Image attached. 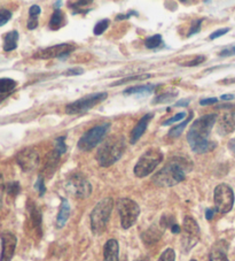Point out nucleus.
I'll list each match as a JSON object with an SVG mask.
<instances>
[{
	"instance_id": "obj_54",
	"label": "nucleus",
	"mask_w": 235,
	"mask_h": 261,
	"mask_svg": "<svg viewBox=\"0 0 235 261\" xmlns=\"http://www.w3.org/2000/svg\"><path fill=\"white\" fill-rule=\"evenodd\" d=\"M134 261H146V260H144L143 258H139V259H137V260H134Z\"/></svg>"
},
{
	"instance_id": "obj_37",
	"label": "nucleus",
	"mask_w": 235,
	"mask_h": 261,
	"mask_svg": "<svg viewBox=\"0 0 235 261\" xmlns=\"http://www.w3.org/2000/svg\"><path fill=\"white\" fill-rule=\"evenodd\" d=\"M54 146H55V150L60 153L62 155L63 153H66L67 151V146H66V136H61L57 137L55 139V143H54Z\"/></svg>"
},
{
	"instance_id": "obj_43",
	"label": "nucleus",
	"mask_w": 235,
	"mask_h": 261,
	"mask_svg": "<svg viewBox=\"0 0 235 261\" xmlns=\"http://www.w3.org/2000/svg\"><path fill=\"white\" fill-rule=\"evenodd\" d=\"M82 74H84V69L79 68V67H77V68H70L68 69L66 73H63V75L66 76H75V75H82Z\"/></svg>"
},
{
	"instance_id": "obj_38",
	"label": "nucleus",
	"mask_w": 235,
	"mask_h": 261,
	"mask_svg": "<svg viewBox=\"0 0 235 261\" xmlns=\"http://www.w3.org/2000/svg\"><path fill=\"white\" fill-rule=\"evenodd\" d=\"M159 261H175V252L173 249H166L163 253L161 254Z\"/></svg>"
},
{
	"instance_id": "obj_18",
	"label": "nucleus",
	"mask_w": 235,
	"mask_h": 261,
	"mask_svg": "<svg viewBox=\"0 0 235 261\" xmlns=\"http://www.w3.org/2000/svg\"><path fill=\"white\" fill-rule=\"evenodd\" d=\"M103 261H120V245L114 238L108 240L103 246Z\"/></svg>"
},
{
	"instance_id": "obj_16",
	"label": "nucleus",
	"mask_w": 235,
	"mask_h": 261,
	"mask_svg": "<svg viewBox=\"0 0 235 261\" xmlns=\"http://www.w3.org/2000/svg\"><path fill=\"white\" fill-rule=\"evenodd\" d=\"M153 119V113H148L146 115H143L141 119L138 121V123L134 125V128L132 129L130 135V144H135L140 138L142 137V135L144 134V132L147 130V127L149 122H151Z\"/></svg>"
},
{
	"instance_id": "obj_53",
	"label": "nucleus",
	"mask_w": 235,
	"mask_h": 261,
	"mask_svg": "<svg viewBox=\"0 0 235 261\" xmlns=\"http://www.w3.org/2000/svg\"><path fill=\"white\" fill-rule=\"evenodd\" d=\"M61 2H56L55 4H54V7H56V10H58V7H60V5H61Z\"/></svg>"
},
{
	"instance_id": "obj_15",
	"label": "nucleus",
	"mask_w": 235,
	"mask_h": 261,
	"mask_svg": "<svg viewBox=\"0 0 235 261\" xmlns=\"http://www.w3.org/2000/svg\"><path fill=\"white\" fill-rule=\"evenodd\" d=\"M17 238L10 231L2 233V258L0 261H11L15 253Z\"/></svg>"
},
{
	"instance_id": "obj_30",
	"label": "nucleus",
	"mask_w": 235,
	"mask_h": 261,
	"mask_svg": "<svg viewBox=\"0 0 235 261\" xmlns=\"http://www.w3.org/2000/svg\"><path fill=\"white\" fill-rule=\"evenodd\" d=\"M178 96V92H165L162 93L160 96H157L155 99L153 100V103H164V102H170L175 99V97Z\"/></svg>"
},
{
	"instance_id": "obj_39",
	"label": "nucleus",
	"mask_w": 235,
	"mask_h": 261,
	"mask_svg": "<svg viewBox=\"0 0 235 261\" xmlns=\"http://www.w3.org/2000/svg\"><path fill=\"white\" fill-rule=\"evenodd\" d=\"M35 189L39 192L40 197H43L45 195V192H46V187H45V181L42 175H40V176L37 178V181H36Z\"/></svg>"
},
{
	"instance_id": "obj_23",
	"label": "nucleus",
	"mask_w": 235,
	"mask_h": 261,
	"mask_svg": "<svg viewBox=\"0 0 235 261\" xmlns=\"http://www.w3.org/2000/svg\"><path fill=\"white\" fill-rule=\"evenodd\" d=\"M155 85L154 84H146V85H139V87H131L129 89L124 90V94H137V96H149L154 90H155Z\"/></svg>"
},
{
	"instance_id": "obj_49",
	"label": "nucleus",
	"mask_w": 235,
	"mask_h": 261,
	"mask_svg": "<svg viewBox=\"0 0 235 261\" xmlns=\"http://www.w3.org/2000/svg\"><path fill=\"white\" fill-rule=\"evenodd\" d=\"M189 102H191V99H182V100H179L178 102L174 103V107H187L189 105Z\"/></svg>"
},
{
	"instance_id": "obj_35",
	"label": "nucleus",
	"mask_w": 235,
	"mask_h": 261,
	"mask_svg": "<svg viewBox=\"0 0 235 261\" xmlns=\"http://www.w3.org/2000/svg\"><path fill=\"white\" fill-rule=\"evenodd\" d=\"M6 190H7V193L8 196H11L13 198H15L17 195H19L20 191H21V186L19 182L16 181H12L7 184L6 187Z\"/></svg>"
},
{
	"instance_id": "obj_27",
	"label": "nucleus",
	"mask_w": 235,
	"mask_h": 261,
	"mask_svg": "<svg viewBox=\"0 0 235 261\" xmlns=\"http://www.w3.org/2000/svg\"><path fill=\"white\" fill-rule=\"evenodd\" d=\"M40 12H42V10L38 5H33L29 8V21L26 23L29 30H34L38 27V16Z\"/></svg>"
},
{
	"instance_id": "obj_45",
	"label": "nucleus",
	"mask_w": 235,
	"mask_h": 261,
	"mask_svg": "<svg viewBox=\"0 0 235 261\" xmlns=\"http://www.w3.org/2000/svg\"><path fill=\"white\" fill-rule=\"evenodd\" d=\"M131 16H138V13L135 11H130L126 13V14H119L116 16V21H122V20H126L130 19Z\"/></svg>"
},
{
	"instance_id": "obj_29",
	"label": "nucleus",
	"mask_w": 235,
	"mask_h": 261,
	"mask_svg": "<svg viewBox=\"0 0 235 261\" xmlns=\"http://www.w3.org/2000/svg\"><path fill=\"white\" fill-rule=\"evenodd\" d=\"M151 77H152L151 74L133 75V76H130V77H125V79H123V80L116 81V82H114V83L111 84V87H116V85H122V84L132 82V81H142V80H147V79H151Z\"/></svg>"
},
{
	"instance_id": "obj_28",
	"label": "nucleus",
	"mask_w": 235,
	"mask_h": 261,
	"mask_svg": "<svg viewBox=\"0 0 235 261\" xmlns=\"http://www.w3.org/2000/svg\"><path fill=\"white\" fill-rule=\"evenodd\" d=\"M193 116H194V114H193V112H191V113H189V116L187 119H185V121L184 122H182L180 124H178V125H174V127H172L171 128L170 130H169V136L170 137H172V138H177V137H179L180 135H182L183 133H184V130H185V128L187 127V124L191 122V120L193 119Z\"/></svg>"
},
{
	"instance_id": "obj_40",
	"label": "nucleus",
	"mask_w": 235,
	"mask_h": 261,
	"mask_svg": "<svg viewBox=\"0 0 235 261\" xmlns=\"http://www.w3.org/2000/svg\"><path fill=\"white\" fill-rule=\"evenodd\" d=\"M11 19H12V12L3 8V10L0 11V27L5 25Z\"/></svg>"
},
{
	"instance_id": "obj_33",
	"label": "nucleus",
	"mask_w": 235,
	"mask_h": 261,
	"mask_svg": "<svg viewBox=\"0 0 235 261\" xmlns=\"http://www.w3.org/2000/svg\"><path fill=\"white\" fill-rule=\"evenodd\" d=\"M110 24V21L108 19H105V20H101L99 21L98 23L96 24V27H94L93 29V34L96 36H100L102 35L105 31L108 29V27H109Z\"/></svg>"
},
{
	"instance_id": "obj_20",
	"label": "nucleus",
	"mask_w": 235,
	"mask_h": 261,
	"mask_svg": "<svg viewBox=\"0 0 235 261\" xmlns=\"http://www.w3.org/2000/svg\"><path fill=\"white\" fill-rule=\"evenodd\" d=\"M70 217V205H69V201L65 198H62L61 199V206H60V210H58V213H57V217H56V228L57 229H61L66 226V223L68 221V219Z\"/></svg>"
},
{
	"instance_id": "obj_19",
	"label": "nucleus",
	"mask_w": 235,
	"mask_h": 261,
	"mask_svg": "<svg viewBox=\"0 0 235 261\" xmlns=\"http://www.w3.org/2000/svg\"><path fill=\"white\" fill-rule=\"evenodd\" d=\"M28 211L30 215L31 223H33V227L35 228L36 232H37L38 236H42L43 230H42V213L37 206H36L34 202H30L28 205Z\"/></svg>"
},
{
	"instance_id": "obj_2",
	"label": "nucleus",
	"mask_w": 235,
	"mask_h": 261,
	"mask_svg": "<svg viewBox=\"0 0 235 261\" xmlns=\"http://www.w3.org/2000/svg\"><path fill=\"white\" fill-rule=\"evenodd\" d=\"M193 168L192 161L187 156L175 155L170 158L162 169L154 175L152 181L162 188H171L183 182L186 174Z\"/></svg>"
},
{
	"instance_id": "obj_36",
	"label": "nucleus",
	"mask_w": 235,
	"mask_h": 261,
	"mask_svg": "<svg viewBox=\"0 0 235 261\" xmlns=\"http://www.w3.org/2000/svg\"><path fill=\"white\" fill-rule=\"evenodd\" d=\"M205 60H207V57L205 56H196V57H194L193 59H191V60L187 61V62H183L182 65L185 66V67H196L198 65L203 64V62H205Z\"/></svg>"
},
{
	"instance_id": "obj_8",
	"label": "nucleus",
	"mask_w": 235,
	"mask_h": 261,
	"mask_svg": "<svg viewBox=\"0 0 235 261\" xmlns=\"http://www.w3.org/2000/svg\"><path fill=\"white\" fill-rule=\"evenodd\" d=\"M66 190L78 199H86L92 193V184L82 173L71 174L66 181Z\"/></svg>"
},
{
	"instance_id": "obj_46",
	"label": "nucleus",
	"mask_w": 235,
	"mask_h": 261,
	"mask_svg": "<svg viewBox=\"0 0 235 261\" xmlns=\"http://www.w3.org/2000/svg\"><path fill=\"white\" fill-rule=\"evenodd\" d=\"M235 56V46H230L219 52V57H232Z\"/></svg>"
},
{
	"instance_id": "obj_21",
	"label": "nucleus",
	"mask_w": 235,
	"mask_h": 261,
	"mask_svg": "<svg viewBox=\"0 0 235 261\" xmlns=\"http://www.w3.org/2000/svg\"><path fill=\"white\" fill-rule=\"evenodd\" d=\"M162 230L156 226H152L149 229H147L146 231L142 232L141 235V240L146 245H153L155 243L159 242L162 237Z\"/></svg>"
},
{
	"instance_id": "obj_17",
	"label": "nucleus",
	"mask_w": 235,
	"mask_h": 261,
	"mask_svg": "<svg viewBox=\"0 0 235 261\" xmlns=\"http://www.w3.org/2000/svg\"><path fill=\"white\" fill-rule=\"evenodd\" d=\"M228 245L225 241H218L212 246L209 254L210 261H229L227 256Z\"/></svg>"
},
{
	"instance_id": "obj_25",
	"label": "nucleus",
	"mask_w": 235,
	"mask_h": 261,
	"mask_svg": "<svg viewBox=\"0 0 235 261\" xmlns=\"http://www.w3.org/2000/svg\"><path fill=\"white\" fill-rule=\"evenodd\" d=\"M60 156L61 154L55 150V148L49 152L46 159V164H45V172L51 173L52 175L54 173V170L56 169V166H57L58 160H60Z\"/></svg>"
},
{
	"instance_id": "obj_6",
	"label": "nucleus",
	"mask_w": 235,
	"mask_h": 261,
	"mask_svg": "<svg viewBox=\"0 0 235 261\" xmlns=\"http://www.w3.org/2000/svg\"><path fill=\"white\" fill-rule=\"evenodd\" d=\"M110 123L105 122L101 124H98L96 127L87 130L82 137L79 138L77 146L80 151L89 152L92 151L94 147H97L102 141H105L106 135L110 130Z\"/></svg>"
},
{
	"instance_id": "obj_3",
	"label": "nucleus",
	"mask_w": 235,
	"mask_h": 261,
	"mask_svg": "<svg viewBox=\"0 0 235 261\" xmlns=\"http://www.w3.org/2000/svg\"><path fill=\"white\" fill-rule=\"evenodd\" d=\"M126 147L125 138L122 135L115 134L108 136L98 148L96 159L101 167H110L116 164L124 154Z\"/></svg>"
},
{
	"instance_id": "obj_50",
	"label": "nucleus",
	"mask_w": 235,
	"mask_h": 261,
	"mask_svg": "<svg viewBox=\"0 0 235 261\" xmlns=\"http://www.w3.org/2000/svg\"><path fill=\"white\" fill-rule=\"evenodd\" d=\"M171 232L172 233H175V235H178V233H180V231H182V228H180V226L178 223H175L174 226L170 229Z\"/></svg>"
},
{
	"instance_id": "obj_32",
	"label": "nucleus",
	"mask_w": 235,
	"mask_h": 261,
	"mask_svg": "<svg viewBox=\"0 0 235 261\" xmlns=\"http://www.w3.org/2000/svg\"><path fill=\"white\" fill-rule=\"evenodd\" d=\"M162 43H163V40H162V36L161 35H154V36H152V37H149V38L146 39L144 45H146L147 48L154 49V48L159 47Z\"/></svg>"
},
{
	"instance_id": "obj_1",
	"label": "nucleus",
	"mask_w": 235,
	"mask_h": 261,
	"mask_svg": "<svg viewBox=\"0 0 235 261\" xmlns=\"http://www.w3.org/2000/svg\"><path fill=\"white\" fill-rule=\"evenodd\" d=\"M216 121V114H207L194 121L187 133V142L193 152L202 154V153L212 151L216 147V143L209 141L211 130Z\"/></svg>"
},
{
	"instance_id": "obj_47",
	"label": "nucleus",
	"mask_w": 235,
	"mask_h": 261,
	"mask_svg": "<svg viewBox=\"0 0 235 261\" xmlns=\"http://www.w3.org/2000/svg\"><path fill=\"white\" fill-rule=\"evenodd\" d=\"M218 101V98L216 97H212V98H204V99H201L200 100V105L202 106H208V105H214Z\"/></svg>"
},
{
	"instance_id": "obj_7",
	"label": "nucleus",
	"mask_w": 235,
	"mask_h": 261,
	"mask_svg": "<svg viewBox=\"0 0 235 261\" xmlns=\"http://www.w3.org/2000/svg\"><path fill=\"white\" fill-rule=\"evenodd\" d=\"M117 211L121 218V226L123 229H130L133 227L140 215V206L138 202L130 198H121L116 202Z\"/></svg>"
},
{
	"instance_id": "obj_24",
	"label": "nucleus",
	"mask_w": 235,
	"mask_h": 261,
	"mask_svg": "<svg viewBox=\"0 0 235 261\" xmlns=\"http://www.w3.org/2000/svg\"><path fill=\"white\" fill-rule=\"evenodd\" d=\"M63 25H66L65 13L61 10H55L52 14L51 21H49V28H51V30H58Z\"/></svg>"
},
{
	"instance_id": "obj_14",
	"label": "nucleus",
	"mask_w": 235,
	"mask_h": 261,
	"mask_svg": "<svg viewBox=\"0 0 235 261\" xmlns=\"http://www.w3.org/2000/svg\"><path fill=\"white\" fill-rule=\"evenodd\" d=\"M217 132L221 136L235 132V106H228L227 110L219 116Z\"/></svg>"
},
{
	"instance_id": "obj_42",
	"label": "nucleus",
	"mask_w": 235,
	"mask_h": 261,
	"mask_svg": "<svg viewBox=\"0 0 235 261\" xmlns=\"http://www.w3.org/2000/svg\"><path fill=\"white\" fill-rule=\"evenodd\" d=\"M185 118H186V113H185V112H180V113H177L174 116H172V118H170L169 120H166L165 122L163 123V125L173 124L175 122H178V121H180V120H184Z\"/></svg>"
},
{
	"instance_id": "obj_5",
	"label": "nucleus",
	"mask_w": 235,
	"mask_h": 261,
	"mask_svg": "<svg viewBox=\"0 0 235 261\" xmlns=\"http://www.w3.org/2000/svg\"><path fill=\"white\" fill-rule=\"evenodd\" d=\"M163 161V153L159 148H149L140 156L134 166V175L139 178H143L152 174L155 168Z\"/></svg>"
},
{
	"instance_id": "obj_48",
	"label": "nucleus",
	"mask_w": 235,
	"mask_h": 261,
	"mask_svg": "<svg viewBox=\"0 0 235 261\" xmlns=\"http://www.w3.org/2000/svg\"><path fill=\"white\" fill-rule=\"evenodd\" d=\"M216 212H217L216 208H208L205 211V219L208 220V221H210V220L214 219Z\"/></svg>"
},
{
	"instance_id": "obj_31",
	"label": "nucleus",
	"mask_w": 235,
	"mask_h": 261,
	"mask_svg": "<svg viewBox=\"0 0 235 261\" xmlns=\"http://www.w3.org/2000/svg\"><path fill=\"white\" fill-rule=\"evenodd\" d=\"M93 4V2L91 0H84V2H76L72 4V6H70L71 8H74V13L75 14H86V11H84L85 7L91 6Z\"/></svg>"
},
{
	"instance_id": "obj_34",
	"label": "nucleus",
	"mask_w": 235,
	"mask_h": 261,
	"mask_svg": "<svg viewBox=\"0 0 235 261\" xmlns=\"http://www.w3.org/2000/svg\"><path fill=\"white\" fill-rule=\"evenodd\" d=\"M161 227L163 229H166V228H172L175 223V218L173 217V215H170V214H163L162 215L161 218Z\"/></svg>"
},
{
	"instance_id": "obj_44",
	"label": "nucleus",
	"mask_w": 235,
	"mask_h": 261,
	"mask_svg": "<svg viewBox=\"0 0 235 261\" xmlns=\"http://www.w3.org/2000/svg\"><path fill=\"white\" fill-rule=\"evenodd\" d=\"M229 31V28H223V29H219V30H216L215 33H212L210 35V39H216L218 37H221V36H224L225 34H227Z\"/></svg>"
},
{
	"instance_id": "obj_13",
	"label": "nucleus",
	"mask_w": 235,
	"mask_h": 261,
	"mask_svg": "<svg viewBox=\"0 0 235 261\" xmlns=\"http://www.w3.org/2000/svg\"><path fill=\"white\" fill-rule=\"evenodd\" d=\"M75 49H76L75 45L63 43V44L53 45V46L39 49L37 53H35L34 57L37 58V59L48 60V59H54V58L66 57L68 55H70L71 52H74Z\"/></svg>"
},
{
	"instance_id": "obj_22",
	"label": "nucleus",
	"mask_w": 235,
	"mask_h": 261,
	"mask_svg": "<svg viewBox=\"0 0 235 261\" xmlns=\"http://www.w3.org/2000/svg\"><path fill=\"white\" fill-rule=\"evenodd\" d=\"M17 42H19V33L16 30H12L10 33H7L4 37V51H14L17 47Z\"/></svg>"
},
{
	"instance_id": "obj_52",
	"label": "nucleus",
	"mask_w": 235,
	"mask_h": 261,
	"mask_svg": "<svg viewBox=\"0 0 235 261\" xmlns=\"http://www.w3.org/2000/svg\"><path fill=\"white\" fill-rule=\"evenodd\" d=\"M234 98V94H223V96L220 97V99H223V100H232Z\"/></svg>"
},
{
	"instance_id": "obj_12",
	"label": "nucleus",
	"mask_w": 235,
	"mask_h": 261,
	"mask_svg": "<svg viewBox=\"0 0 235 261\" xmlns=\"http://www.w3.org/2000/svg\"><path fill=\"white\" fill-rule=\"evenodd\" d=\"M16 163L23 172H31L37 168L40 163L39 153L35 147H25L17 153Z\"/></svg>"
},
{
	"instance_id": "obj_9",
	"label": "nucleus",
	"mask_w": 235,
	"mask_h": 261,
	"mask_svg": "<svg viewBox=\"0 0 235 261\" xmlns=\"http://www.w3.org/2000/svg\"><path fill=\"white\" fill-rule=\"evenodd\" d=\"M107 97H108L107 92H98V93L89 94V96L80 98L74 102L68 103L66 106V113L69 115L85 113V112L93 109V107H96L100 102L105 101Z\"/></svg>"
},
{
	"instance_id": "obj_4",
	"label": "nucleus",
	"mask_w": 235,
	"mask_h": 261,
	"mask_svg": "<svg viewBox=\"0 0 235 261\" xmlns=\"http://www.w3.org/2000/svg\"><path fill=\"white\" fill-rule=\"evenodd\" d=\"M112 208H114V200L110 197L103 198L94 206L91 215H90L91 230L94 235H101L106 230L108 222L110 220Z\"/></svg>"
},
{
	"instance_id": "obj_10",
	"label": "nucleus",
	"mask_w": 235,
	"mask_h": 261,
	"mask_svg": "<svg viewBox=\"0 0 235 261\" xmlns=\"http://www.w3.org/2000/svg\"><path fill=\"white\" fill-rule=\"evenodd\" d=\"M214 200H215V208L217 213L226 214L232 211L234 206V192L233 189L228 184L221 183L215 188L214 192Z\"/></svg>"
},
{
	"instance_id": "obj_55",
	"label": "nucleus",
	"mask_w": 235,
	"mask_h": 261,
	"mask_svg": "<svg viewBox=\"0 0 235 261\" xmlns=\"http://www.w3.org/2000/svg\"><path fill=\"white\" fill-rule=\"evenodd\" d=\"M191 261H197V260H195V259H192Z\"/></svg>"
},
{
	"instance_id": "obj_51",
	"label": "nucleus",
	"mask_w": 235,
	"mask_h": 261,
	"mask_svg": "<svg viewBox=\"0 0 235 261\" xmlns=\"http://www.w3.org/2000/svg\"><path fill=\"white\" fill-rule=\"evenodd\" d=\"M228 148L230 151L235 153V137L233 139H230V141L228 142Z\"/></svg>"
},
{
	"instance_id": "obj_41",
	"label": "nucleus",
	"mask_w": 235,
	"mask_h": 261,
	"mask_svg": "<svg viewBox=\"0 0 235 261\" xmlns=\"http://www.w3.org/2000/svg\"><path fill=\"white\" fill-rule=\"evenodd\" d=\"M201 27H202V20L201 19L194 21L192 27H191V29H189V31H188V37H191V36L200 33Z\"/></svg>"
},
{
	"instance_id": "obj_11",
	"label": "nucleus",
	"mask_w": 235,
	"mask_h": 261,
	"mask_svg": "<svg viewBox=\"0 0 235 261\" xmlns=\"http://www.w3.org/2000/svg\"><path fill=\"white\" fill-rule=\"evenodd\" d=\"M184 236L182 238V246L183 252L188 253L194 246L197 244L198 240H200V227L196 222V220L189 217H185L184 219Z\"/></svg>"
},
{
	"instance_id": "obj_26",
	"label": "nucleus",
	"mask_w": 235,
	"mask_h": 261,
	"mask_svg": "<svg viewBox=\"0 0 235 261\" xmlns=\"http://www.w3.org/2000/svg\"><path fill=\"white\" fill-rule=\"evenodd\" d=\"M17 82L12 79L4 77L0 80V93H2L3 99H5L7 94H10L12 91H14L16 88Z\"/></svg>"
}]
</instances>
